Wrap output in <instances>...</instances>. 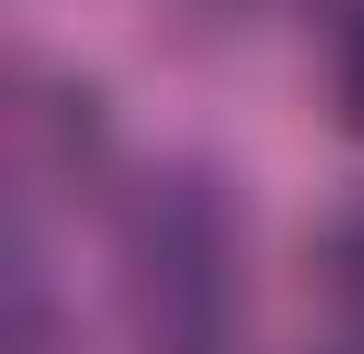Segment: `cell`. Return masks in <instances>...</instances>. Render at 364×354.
Returning <instances> with one entry per match:
<instances>
[{
  "label": "cell",
  "instance_id": "6da1fadb",
  "mask_svg": "<svg viewBox=\"0 0 364 354\" xmlns=\"http://www.w3.org/2000/svg\"><path fill=\"white\" fill-rule=\"evenodd\" d=\"M128 295L168 354H217L237 315V217L207 177H158L128 207Z\"/></svg>",
  "mask_w": 364,
  "mask_h": 354
},
{
  "label": "cell",
  "instance_id": "7a4b0ae2",
  "mask_svg": "<svg viewBox=\"0 0 364 354\" xmlns=\"http://www.w3.org/2000/svg\"><path fill=\"white\" fill-rule=\"evenodd\" d=\"M325 79H335V109H345V128H364V0L335 20V59H325Z\"/></svg>",
  "mask_w": 364,
  "mask_h": 354
},
{
  "label": "cell",
  "instance_id": "3957f363",
  "mask_svg": "<svg viewBox=\"0 0 364 354\" xmlns=\"http://www.w3.org/2000/svg\"><path fill=\"white\" fill-rule=\"evenodd\" d=\"M325 286L364 315V207H345V217L325 227Z\"/></svg>",
  "mask_w": 364,
  "mask_h": 354
}]
</instances>
